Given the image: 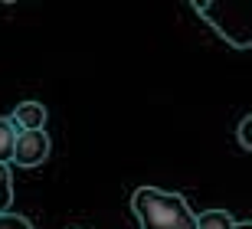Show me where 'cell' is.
<instances>
[{
  "label": "cell",
  "instance_id": "obj_7",
  "mask_svg": "<svg viewBox=\"0 0 252 229\" xmlns=\"http://www.w3.org/2000/svg\"><path fill=\"white\" fill-rule=\"evenodd\" d=\"M13 203V177H10V164H0V213H10Z\"/></svg>",
  "mask_w": 252,
  "mask_h": 229
},
{
  "label": "cell",
  "instance_id": "obj_9",
  "mask_svg": "<svg viewBox=\"0 0 252 229\" xmlns=\"http://www.w3.org/2000/svg\"><path fill=\"white\" fill-rule=\"evenodd\" d=\"M239 144H243L246 151H252V115H246V118L239 121Z\"/></svg>",
  "mask_w": 252,
  "mask_h": 229
},
{
  "label": "cell",
  "instance_id": "obj_1",
  "mask_svg": "<svg viewBox=\"0 0 252 229\" xmlns=\"http://www.w3.org/2000/svg\"><path fill=\"white\" fill-rule=\"evenodd\" d=\"M131 210L138 213L141 229H196V213L180 193L160 187H138L131 196Z\"/></svg>",
  "mask_w": 252,
  "mask_h": 229
},
{
  "label": "cell",
  "instance_id": "obj_6",
  "mask_svg": "<svg viewBox=\"0 0 252 229\" xmlns=\"http://www.w3.org/2000/svg\"><path fill=\"white\" fill-rule=\"evenodd\" d=\"M13 147H17V128L10 125V118H0V164L13 161Z\"/></svg>",
  "mask_w": 252,
  "mask_h": 229
},
{
  "label": "cell",
  "instance_id": "obj_10",
  "mask_svg": "<svg viewBox=\"0 0 252 229\" xmlns=\"http://www.w3.org/2000/svg\"><path fill=\"white\" fill-rule=\"evenodd\" d=\"M236 229H252V220L249 223H236Z\"/></svg>",
  "mask_w": 252,
  "mask_h": 229
},
{
  "label": "cell",
  "instance_id": "obj_3",
  "mask_svg": "<svg viewBox=\"0 0 252 229\" xmlns=\"http://www.w3.org/2000/svg\"><path fill=\"white\" fill-rule=\"evenodd\" d=\"M49 157V134L46 131H20L17 147H13V161L17 167H39Z\"/></svg>",
  "mask_w": 252,
  "mask_h": 229
},
{
  "label": "cell",
  "instance_id": "obj_4",
  "mask_svg": "<svg viewBox=\"0 0 252 229\" xmlns=\"http://www.w3.org/2000/svg\"><path fill=\"white\" fill-rule=\"evenodd\" d=\"M46 115L43 101H20L10 115V125L17 131H46Z\"/></svg>",
  "mask_w": 252,
  "mask_h": 229
},
{
  "label": "cell",
  "instance_id": "obj_2",
  "mask_svg": "<svg viewBox=\"0 0 252 229\" xmlns=\"http://www.w3.org/2000/svg\"><path fill=\"white\" fill-rule=\"evenodd\" d=\"M193 10L236 49L252 46V0H196Z\"/></svg>",
  "mask_w": 252,
  "mask_h": 229
},
{
  "label": "cell",
  "instance_id": "obj_8",
  "mask_svg": "<svg viewBox=\"0 0 252 229\" xmlns=\"http://www.w3.org/2000/svg\"><path fill=\"white\" fill-rule=\"evenodd\" d=\"M0 229H33V223L20 213H0Z\"/></svg>",
  "mask_w": 252,
  "mask_h": 229
},
{
  "label": "cell",
  "instance_id": "obj_5",
  "mask_svg": "<svg viewBox=\"0 0 252 229\" xmlns=\"http://www.w3.org/2000/svg\"><path fill=\"white\" fill-rule=\"evenodd\" d=\"M196 229H236V220L226 210H206L196 216Z\"/></svg>",
  "mask_w": 252,
  "mask_h": 229
}]
</instances>
